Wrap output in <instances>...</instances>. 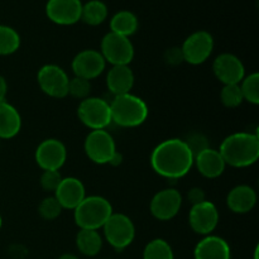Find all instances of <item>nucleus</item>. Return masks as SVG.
<instances>
[{
	"label": "nucleus",
	"mask_w": 259,
	"mask_h": 259,
	"mask_svg": "<svg viewBox=\"0 0 259 259\" xmlns=\"http://www.w3.org/2000/svg\"><path fill=\"white\" fill-rule=\"evenodd\" d=\"M194 166H196L200 175L206 179H218L227 168V163L220 152L210 147L195 156Z\"/></svg>",
	"instance_id": "nucleus-19"
},
{
	"label": "nucleus",
	"mask_w": 259,
	"mask_h": 259,
	"mask_svg": "<svg viewBox=\"0 0 259 259\" xmlns=\"http://www.w3.org/2000/svg\"><path fill=\"white\" fill-rule=\"evenodd\" d=\"M106 62L96 50H83L73 57L71 62L73 75L85 80H94L105 71Z\"/></svg>",
	"instance_id": "nucleus-15"
},
{
	"label": "nucleus",
	"mask_w": 259,
	"mask_h": 259,
	"mask_svg": "<svg viewBox=\"0 0 259 259\" xmlns=\"http://www.w3.org/2000/svg\"><path fill=\"white\" fill-rule=\"evenodd\" d=\"M143 259H175V254L168 242L157 238L144 247Z\"/></svg>",
	"instance_id": "nucleus-27"
},
{
	"label": "nucleus",
	"mask_w": 259,
	"mask_h": 259,
	"mask_svg": "<svg viewBox=\"0 0 259 259\" xmlns=\"http://www.w3.org/2000/svg\"><path fill=\"white\" fill-rule=\"evenodd\" d=\"M70 77L62 67L57 65H45L38 70L37 82L40 90L50 98L63 99L68 95Z\"/></svg>",
	"instance_id": "nucleus-8"
},
{
	"label": "nucleus",
	"mask_w": 259,
	"mask_h": 259,
	"mask_svg": "<svg viewBox=\"0 0 259 259\" xmlns=\"http://www.w3.org/2000/svg\"><path fill=\"white\" fill-rule=\"evenodd\" d=\"M220 154L227 166L245 168L254 164L259 158V137L255 133L239 132L228 136L222 142Z\"/></svg>",
	"instance_id": "nucleus-2"
},
{
	"label": "nucleus",
	"mask_w": 259,
	"mask_h": 259,
	"mask_svg": "<svg viewBox=\"0 0 259 259\" xmlns=\"http://www.w3.org/2000/svg\"><path fill=\"white\" fill-rule=\"evenodd\" d=\"M81 0H48L46 14L58 25H72L81 20Z\"/></svg>",
	"instance_id": "nucleus-16"
},
{
	"label": "nucleus",
	"mask_w": 259,
	"mask_h": 259,
	"mask_svg": "<svg viewBox=\"0 0 259 259\" xmlns=\"http://www.w3.org/2000/svg\"><path fill=\"white\" fill-rule=\"evenodd\" d=\"M77 116L81 123L91 131L105 129L111 124L110 105L101 98H89L80 101L77 108Z\"/></svg>",
	"instance_id": "nucleus-6"
},
{
	"label": "nucleus",
	"mask_w": 259,
	"mask_h": 259,
	"mask_svg": "<svg viewBox=\"0 0 259 259\" xmlns=\"http://www.w3.org/2000/svg\"><path fill=\"white\" fill-rule=\"evenodd\" d=\"M34 157L43 171H60L67 159V148L63 142L48 138L38 144Z\"/></svg>",
	"instance_id": "nucleus-11"
},
{
	"label": "nucleus",
	"mask_w": 259,
	"mask_h": 259,
	"mask_svg": "<svg viewBox=\"0 0 259 259\" xmlns=\"http://www.w3.org/2000/svg\"><path fill=\"white\" fill-rule=\"evenodd\" d=\"M187 199L191 202V205H197L200 202L206 201V195L201 187H192L187 194Z\"/></svg>",
	"instance_id": "nucleus-35"
},
{
	"label": "nucleus",
	"mask_w": 259,
	"mask_h": 259,
	"mask_svg": "<svg viewBox=\"0 0 259 259\" xmlns=\"http://www.w3.org/2000/svg\"><path fill=\"white\" fill-rule=\"evenodd\" d=\"M138 18L129 10H120L110 19V32L124 37H131L138 30Z\"/></svg>",
	"instance_id": "nucleus-24"
},
{
	"label": "nucleus",
	"mask_w": 259,
	"mask_h": 259,
	"mask_svg": "<svg viewBox=\"0 0 259 259\" xmlns=\"http://www.w3.org/2000/svg\"><path fill=\"white\" fill-rule=\"evenodd\" d=\"M90 93V81L77 77V76H73L72 78H70V81H68V95H71L75 99H78V100H83V99L89 98Z\"/></svg>",
	"instance_id": "nucleus-31"
},
{
	"label": "nucleus",
	"mask_w": 259,
	"mask_h": 259,
	"mask_svg": "<svg viewBox=\"0 0 259 259\" xmlns=\"http://www.w3.org/2000/svg\"><path fill=\"white\" fill-rule=\"evenodd\" d=\"M214 38L209 32H194L184 40L181 46L184 61L194 66L206 62L214 51Z\"/></svg>",
	"instance_id": "nucleus-9"
},
{
	"label": "nucleus",
	"mask_w": 259,
	"mask_h": 259,
	"mask_svg": "<svg viewBox=\"0 0 259 259\" xmlns=\"http://www.w3.org/2000/svg\"><path fill=\"white\" fill-rule=\"evenodd\" d=\"M164 61L171 66L181 65L182 62H185L181 47H172L167 50L166 53H164Z\"/></svg>",
	"instance_id": "nucleus-34"
},
{
	"label": "nucleus",
	"mask_w": 259,
	"mask_h": 259,
	"mask_svg": "<svg viewBox=\"0 0 259 259\" xmlns=\"http://www.w3.org/2000/svg\"><path fill=\"white\" fill-rule=\"evenodd\" d=\"M76 247L81 254L95 257L103 248V237L98 230L80 229L76 235Z\"/></svg>",
	"instance_id": "nucleus-23"
},
{
	"label": "nucleus",
	"mask_w": 259,
	"mask_h": 259,
	"mask_svg": "<svg viewBox=\"0 0 259 259\" xmlns=\"http://www.w3.org/2000/svg\"><path fill=\"white\" fill-rule=\"evenodd\" d=\"M195 259H230L232 250L225 239L218 235H206L196 244L194 250Z\"/></svg>",
	"instance_id": "nucleus-18"
},
{
	"label": "nucleus",
	"mask_w": 259,
	"mask_h": 259,
	"mask_svg": "<svg viewBox=\"0 0 259 259\" xmlns=\"http://www.w3.org/2000/svg\"><path fill=\"white\" fill-rule=\"evenodd\" d=\"M110 201L103 196L91 195L86 196L73 209V219L80 229L99 230L113 214Z\"/></svg>",
	"instance_id": "nucleus-4"
},
{
	"label": "nucleus",
	"mask_w": 259,
	"mask_h": 259,
	"mask_svg": "<svg viewBox=\"0 0 259 259\" xmlns=\"http://www.w3.org/2000/svg\"><path fill=\"white\" fill-rule=\"evenodd\" d=\"M2 227H3V218L2 215H0V229H2Z\"/></svg>",
	"instance_id": "nucleus-40"
},
{
	"label": "nucleus",
	"mask_w": 259,
	"mask_h": 259,
	"mask_svg": "<svg viewBox=\"0 0 259 259\" xmlns=\"http://www.w3.org/2000/svg\"><path fill=\"white\" fill-rule=\"evenodd\" d=\"M189 224L196 234L206 235L212 234L219 224V211L214 202L206 201L192 205L189 212Z\"/></svg>",
	"instance_id": "nucleus-13"
},
{
	"label": "nucleus",
	"mask_w": 259,
	"mask_h": 259,
	"mask_svg": "<svg viewBox=\"0 0 259 259\" xmlns=\"http://www.w3.org/2000/svg\"><path fill=\"white\" fill-rule=\"evenodd\" d=\"M212 72L223 85L240 83L245 77V67L238 56L222 53L212 62Z\"/></svg>",
	"instance_id": "nucleus-14"
},
{
	"label": "nucleus",
	"mask_w": 259,
	"mask_h": 259,
	"mask_svg": "<svg viewBox=\"0 0 259 259\" xmlns=\"http://www.w3.org/2000/svg\"><path fill=\"white\" fill-rule=\"evenodd\" d=\"M7 94H8V82L5 80L4 76L0 75V103L7 101Z\"/></svg>",
	"instance_id": "nucleus-36"
},
{
	"label": "nucleus",
	"mask_w": 259,
	"mask_h": 259,
	"mask_svg": "<svg viewBox=\"0 0 259 259\" xmlns=\"http://www.w3.org/2000/svg\"><path fill=\"white\" fill-rule=\"evenodd\" d=\"M220 100H222L223 105L229 109H235L242 105L244 99H243L239 83L223 86L222 91H220Z\"/></svg>",
	"instance_id": "nucleus-29"
},
{
	"label": "nucleus",
	"mask_w": 259,
	"mask_h": 259,
	"mask_svg": "<svg viewBox=\"0 0 259 259\" xmlns=\"http://www.w3.org/2000/svg\"><path fill=\"white\" fill-rule=\"evenodd\" d=\"M99 52L111 66H125L133 61L134 46L128 37L109 32L101 39Z\"/></svg>",
	"instance_id": "nucleus-7"
},
{
	"label": "nucleus",
	"mask_w": 259,
	"mask_h": 259,
	"mask_svg": "<svg viewBox=\"0 0 259 259\" xmlns=\"http://www.w3.org/2000/svg\"><path fill=\"white\" fill-rule=\"evenodd\" d=\"M110 105L111 123L123 128H136L142 125L148 118V105L143 99L133 94L114 96Z\"/></svg>",
	"instance_id": "nucleus-3"
},
{
	"label": "nucleus",
	"mask_w": 259,
	"mask_h": 259,
	"mask_svg": "<svg viewBox=\"0 0 259 259\" xmlns=\"http://www.w3.org/2000/svg\"><path fill=\"white\" fill-rule=\"evenodd\" d=\"M63 207L61 206L60 202L57 201L55 196H48L43 199L38 205V212H39L40 218L47 222L57 219L62 212Z\"/></svg>",
	"instance_id": "nucleus-30"
},
{
	"label": "nucleus",
	"mask_w": 259,
	"mask_h": 259,
	"mask_svg": "<svg viewBox=\"0 0 259 259\" xmlns=\"http://www.w3.org/2000/svg\"><path fill=\"white\" fill-rule=\"evenodd\" d=\"M106 86L114 96L131 93L134 86V73L129 65L111 66L106 75Z\"/></svg>",
	"instance_id": "nucleus-21"
},
{
	"label": "nucleus",
	"mask_w": 259,
	"mask_h": 259,
	"mask_svg": "<svg viewBox=\"0 0 259 259\" xmlns=\"http://www.w3.org/2000/svg\"><path fill=\"white\" fill-rule=\"evenodd\" d=\"M258 249H259V248L257 247V248H255V250H254V259H258Z\"/></svg>",
	"instance_id": "nucleus-39"
},
{
	"label": "nucleus",
	"mask_w": 259,
	"mask_h": 259,
	"mask_svg": "<svg viewBox=\"0 0 259 259\" xmlns=\"http://www.w3.org/2000/svg\"><path fill=\"white\" fill-rule=\"evenodd\" d=\"M194 154L184 139L169 138L161 142L151 154V166L161 177L179 180L194 167Z\"/></svg>",
	"instance_id": "nucleus-1"
},
{
	"label": "nucleus",
	"mask_w": 259,
	"mask_h": 259,
	"mask_svg": "<svg viewBox=\"0 0 259 259\" xmlns=\"http://www.w3.org/2000/svg\"><path fill=\"white\" fill-rule=\"evenodd\" d=\"M182 206V195L176 189H163L154 194L149 204L152 217L161 222H168L180 212Z\"/></svg>",
	"instance_id": "nucleus-12"
},
{
	"label": "nucleus",
	"mask_w": 259,
	"mask_h": 259,
	"mask_svg": "<svg viewBox=\"0 0 259 259\" xmlns=\"http://www.w3.org/2000/svg\"><path fill=\"white\" fill-rule=\"evenodd\" d=\"M83 149L91 162L96 164H108L111 156L116 152L115 141L105 129L91 131L83 143Z\"/></svg>",
	"instance_id": "nucleus-10"
},
{
	"label": "nucleus",
	"mask_w": 259,
	"mask_h": 259,
	"mask_svg": "<svg viewBox=\"0 0 259 259\" xmlns=\"http://www.w3.org/2000/svg\"><path fill=\"white\" fill-rule=\"evenodd\" d=\"M20 47V35L17 30L8 25L0 24V56H9Z\"/></svg>",
	"instance_id": "nucleus-26"
},
{
	"label": "nucleus",
	"mask_w": 259,
	"mask_h": 259,
	"mask_svg": "<svg viewBox=\"0 0 259 259\" xmlns=\"http://www.w3.org/2000/svg\"><path fill=\"white\" fill-rule=\"evenodd\" d=\"M22 116L8 101L0 103V139H12L20 132Z\"/></svg>",
	"instance_id": "nucleus-22"
},
{
	"label": "nucleus",
	"mask_w": 259,
	"mask_h": 259,
	"mask_svg": "<svg viewBox=\"0 0 259 259\" xmlns=\"http://www.w3.org/2000/svg\"><path fill=\"white\" fill-rule=\"evenodd\" d=\"M53 196L63 209L73 210L86 197V190L82 182L76 177H63Z\"/></svg>",
	"instance_id": "nucleus-17"
},
{
	"label": "nucleus",
	"mask_w": 259,
	"mask_h": 259,
	"mask_svg": "<svg viewBox=\"0 0 259 259\" xmlns=\"http://www.w3.org/2000/svg\"><path fill=\"white\" fill-rule=\"evenodd\" d=\"M62 175L60 171H43L40 175V186L45 191L55 192L62 181Z\"/></svg>",
	"instance_id": "nucleus-32"
},
{
	"label": "nucleus",
	"mask_w": 259,
	"mask_h": 259,
	"mask_svg": "<svg viewBox=\"0 0 259 259\" xmlns=\"http://www.w3.org/2000/svg\"><path fill=\"white\" fill-rule=\"evenodd\" d=\"M257 204V192L248 185L233 187L227 196V205L234 214H247Z\"/></svg>",
	"instance_id": "nucleus-20"
},
{
	"label": "nucleus",
	"mask_w": 259,
	"mask_h": 259,
	"mask_svg": "<svg viewBox=\"0 0 259 259\" xmlns=\"http://www.w3.org/2000/svg\"><path fill=\"white\" fill-rule=\"evenodd\" d=\"M185 143L187 144V147L190 148V151L192 152L194 157L196 154H199L200 152L205 151L206 148H209V141H207L206 137L202 133H191L186 139H184Z\"/></svg>",
	"instance_id": "nucleus-33"
},
{
	"label": "nucleus",
	"mask_w": 259,
	"mask_h": 259,
	"mask_svg": "<svg viewBox=\"0 0 259 259\" xmlns=\"http://www.w3.org/2000/svg\"><path fill=\"white\" fill-rule=\"evenodd\" d=\"M58 259H78V257L75 254H71V253H65V254L61 255Z\"/></svg>",
	"instance_id": "nucleus-38"
},
{
	"label": "nucleus",
	"mask_w": 259,
	"mask_h": 259,
	"mask_svg": "<svg viewBox=\"0 0 259 259\" xmlns=\"http://www.w3.org/2000/svg\"><path fill=\"white\" fill-rule=\"evenodd\" d=\"M106 242L116 250H123L133 243L136 227L131 218L121 212H113L101 228Z\"/></svg>",
	"instance_id": "nucleus-5"
},
{
	"label": "nucleus",
	"mask_w": 259,
	"mask_h": 259,
	"mask_svg": "<svg viewBox=\"0 0 259 259\" xmlns=\"http://www.w3.org/2000/svg\"><path fill=\"white\" fill-rule=\"evenodd\" d=\"M121 162H123V154H121L119 151H116L115 153L111 156L110 161H109L108 164H111V166H114V167H118V166H120Z\"/></svg>",
	"instance_id": "nucleus-37"
},
{
	"label": "nucleus",
	"mask_w": 259,
	"mask_h": 259,
	"mask_svg": "<svg viewBox=\"0 0 259 259\" xmlns=\"http://www.w3.org/2000/svg\"><path fill=\"white\" fill-rule=\"evenodd\" d=\"M243 99L253 105L259 104V73L253 72L245 76L239 83Z\"/></svg>",
	"instance_id": "nucleus-28"
},
{
	"label": "nucleus",
	"mask_w": 259,
	"mask_h": 259,
	"mask_svg": "<svg viewBox=\"0 0 259 259\" xmlns=\"http://www.w3.org/2000/svg\"><path fill=\"white\" fill-rule=\"evenodd\" d=\"M108 18V7L101 0H90V2L82 4V10H81V20L89 25L103 24Z\"/></svg>",
	"instance_id": "nucleus-25"
}]
</instances>
